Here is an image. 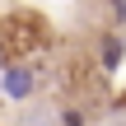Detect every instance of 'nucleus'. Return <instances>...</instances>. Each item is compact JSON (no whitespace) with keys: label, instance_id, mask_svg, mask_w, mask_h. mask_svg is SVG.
I'll list each match as a JSON object with an SVG mask.
<instances>
[{"label":"nucleus","instance_id":"obj_4","mask_svg":"<svg viewBox=\"0 0 126 126\" xmlns=\"http://www.w3.org/2000/svg\"><path fill=\"white\" fill-rule=\"evenodd\" d=\"M19 126H51V108H33V112H23Z\"/></svg>","mask_w":126,"mask_h":126},{"label":"nucleus","instance_id":"obj_1","mask_svg":"<svg viewBox=\"0 0 126 126\" xmlns=\"http://www.w3.org/2000/svg\"><path fill=\"white\" fill-rule=\"evenodd\" d=\"M0 89L9 103H33L37 89H42V75L28 65V61H5L0 65Z\"/></svg>","mask_w":126,"mask_h":126},{"label":"nucleus","instance_id":"obj_2","mask_svg":"<svg viewBox=\"0 0 126 126\" xmlns=\"http://www.w3.org/2000/svg\"><path fill=\"white\" fill-rule=\"evenodd\" d=\"M122 61H126V37L117 28H108V33L98 37V65H103V75H117Z\"/></svg>","mask_w":126,"mask_h":126},{"label":"nucleus","instance_id":"obj_6","mask_svg":"<svg viewBox=\"0 0 126 126\" xmlns=\"http://www.w3.org/2000/svg\"><path fill=\"white\" fill-rule=\"evenodd\" d=\"M108 126H126V112H112V117H108Z\"/></svg>","mask_w":126,"mask_h":126},{"label":"nucleus","instance_id":"obj_3","mask_svg":"<svg viewBox=\"0 0 126 126\" xmlns=\"http://www.w3.org/2000/svg\"><path fill=\"white\" fill-rule=\"evenodd\" d=\"M56 126H84V108H56Z\"/></svg>","mask_w":126,"mask_h":126},{"label":"nucleus","instance_id":"obj_5","mask_svg":"<svg viewBox=\"0 0 126 126\" xmlns=\"http://www.w3.org/2000/svg\"><path fill=\"white\" fill-rule=\"evenodd\" d=\"M112 28H126V0H112Z\"/></svg>","mask_w":126,"mask_h":126}]
</instances>
